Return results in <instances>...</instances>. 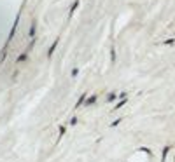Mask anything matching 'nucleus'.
I'll use <instances>...</instances> for the list:
<instances>
[{
    "label": "nucleus",
    "mask_w": 175,
    "mask_h": 162,
    "mask_svg": "<svg viewBox=\"0 0 175 162\" xmlns=\"http://www.w3.org/2000/svg\"><path fill=\"white\" fill-rule=\"evenodd\" d=\"M95 101H96V96H89V98H88V101L84 103V105H93Z\"/></svg>",
    "instance_id": "f257e3e1"
},
{
    "label": "nucleus",
    "mask_w": 175,
    "mask_h": 162,
    "mask_svg": "<svg viewBox=\"0 0 175 162\" xmlns=\"http://www.w3.org/2000/svg\"><path fill=\"white\" fill-rule=\"evenodd\" d=\"M77 6H79V2H77V0H75V2H74V6H72V9H70V16H72V14H74V11H75V9H77Z\"/></svg>",
    "instance_id": "f03ea898"
},
{
    "label": "nucleus",
    "mask_w": 175,
    "mask_h": 162,
    "mask_svg": "<svg viewBox=\"0 0 175 162\" xmlns=\"http://www.w3.org/2000/svg\"><path fill=\"white\" fill-rule=\"evenodd\" d=\"M114 99H116V94L114 92H110L109 96H107V101H114Z\"/></svg>",
    "instance_id": "7ed1b4c3"
},
{
    "label": "nucleus",
    "mask_w": 175,
    "mask_h": 162,
    "mask_svg": "<svg viewBox=\"0 0 175 162\" xmlns=\"http://www.w3.org/2000/svg\"><path fill=\"white\" fill-rule=\"evenodd\" d=\"M30 35H35V23H32V28H30Z\"/></svg>",
    "instance_id": "20e7f679"
},
{
    "label": "nucleus",
    "mask_w": 175,
    "mask_h": 162,
    "mask_svg": "<svg viewBox=\"0 0 175 162\" xmlns=\"http://www.w3.org/2000/svg\"><path fill=\"white\" fill-rule=\"evenodd\" d=\"M25 60H26V54H21V56L18 58V61H19V63H21V61H25Z\"/></svg>",
    "instance_id": "39448f33"
}]
</instances>
